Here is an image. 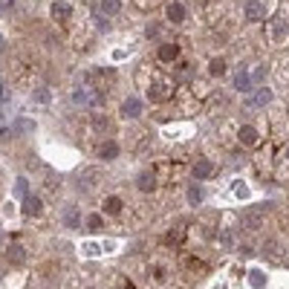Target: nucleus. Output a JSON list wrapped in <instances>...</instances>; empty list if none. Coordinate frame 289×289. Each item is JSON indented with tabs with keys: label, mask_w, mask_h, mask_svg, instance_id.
Listing matches in <instances>:
<instances>
[{
	"label": "nucleus",
	"mask_w": 289,
	"mask_h": 289,
	"mask_svg": "<svg viewBox=\"0 0 289 289\" xmlns=\"http://www.w3.org/2000/svg\"><path fill=\"white\" fill-rule=\"evenodd\" d=\"M136 185H139V191H154V188H156V177H154L151 171H144V174H139Z\"/></svg>",
	"instance_id": "obj_12"
},
{
	"label": "nucleus",
	"mask_w": 289,
	"mask_h": 289,
	"mask_svg": "<svg viewBox=\"0 0 289 289\" xmlns=\"http://www.w3.org/2000/svg\"><path fill=\"white\" fill-rule=\"evenodd\" d=\"M246 18H249V20H263V18H266L263 3H246Z\"/></svg>",
	"instance_id": "obj_10"
},
{
	"label": "nucleus",
	"mask_w": 289,
	"mask_h": 289,
	"mask_svg": "<svg viewBox=\"0 0 289 289\" xmlns=\"http://www.w3.org/2000/svg\"><path fill=\"white\" fill-rule=\"evenodd\" d=\"M20 211L26 217H41V211H44V203H41V197H32V194H26V197H20Z\"/></svg>",
	"instance_id": "obj_1"
},
{
	"label": "nucleus",
	"mask_w": 289,
	"mask_h": 289,
	"mask_svg": "<svg viewBox=\"0 0 289 289\" xmlns=\"http://www.w3.org/2000/svg\"><path fill=\"white\" fill-rule=\"evenodd\" d=\"M223 72H226V61H223V58H214V61H211V75H223Z\"/></svg>",
	"instance_id": "obj_23"
},
{
	"label": "nucleus",
	"mask_w": 289,
	"mask_h": 289,
	"mask_svg": "<svg viewBox=\"0 0 289 289\" xmlns=\"http://www.w3.org/2000/svg\"><path fill=\"white\" fill-rule=\"evenodd\" d=\"M188 199H191V206H199V203H203V191H199L197 185H191V191H188Z\"/></svg>",
	"instance_id": "obj_24"
},
{
	"label": "nucleus",
	"mask_w": 289,
	"mask_h": 289,
	"mask_svg": "<svg viewBox=\"0 0 289 289\" xmlns=\"http://www.w3.org/2000/svg\"><path fill=\"white\" fill-rule=\"evenodd\" d=\"M6 257H9V263H23L26 261V249H23L20 243H12L9 252H6Z\"/></svg>",
	"instance_id": "obj_9"
},
{
	"label": "nucleus",
	"mask_w": 289,
	"mask_h": 289,
	"mask_svg": "<svg viewBox=\"0 0 289 289\" xmlns=\"http://www.w3.org/2000/svg\"><path fill=\"white\" fill-rule=\"evenodd\" d=\"M269 35H272V41H283V38H286V23L280 18H275L272 26H269Z\"/></svg>",
	"instance_id": "obj_11"
},
{
	"label": "nucleus",
	"mask_w": 289,
	"mask_h": 289,
	"mask_svg": "<svg viewBox=\"0 0 289 289\" xmlns=\"http://www.w3.org/2000/svg\"><path fill=\"white\" fill-rule=\"evenodd\" d=\"M286 156H289V154H286Z\"/></svg>",
	"instance_id": "obj_29"
},
{
	"label": "nucleus",
	"mask_w": 289,
	"mask_h": 289,
	"mask_svg": "<svg viewBox=\"0 0 289 289\" xmlns=\"http://www.w3.org/2000/svg\"><path fill=\"white\" fill-rule=\"evenodd\" d=\"M156 32H159V23H151L148 26V38H156Z\"/></svg>",
	"instance_id": "obj_28"
},
{
	"label": "nucleus",
	"mask_w": 289,
	"mask_h": 289,
	"mask_svg": "<svg viewBox=\"0 0 289 289\" xmlns=\"http://www.w3.org/2000/svg\"><path fill=\"white\" fill-rule=\"evenodd\" d=\"M122 113H125L127 119H136L139 113H142V101L139 99H127L125 104H122Z\"/></svg>",
	"instance_id": "obj_8"
},
{
	"label": "nucleus",
	"mask_w": 289,
	"mask_h": 289,
	"mask_svg": "<svg viewBox=\"0 0 289 289\" xmlns=\"http://www.w3.org/2000/svg\"><path fill=\"white\" fill-rule=\"evenodd\" d=\"M104 211H107V214H119V211H122V199H119V197H107V199H104Z\"/></svg>",
	"instance_id": "obj_20"
},
{
	"label": "nucleus",
	"mask_w": 289,
	"mask_h": 289,
	"mask_svg": "<svg viewBox=\"0 0 289 289\" xmlns=\"http://www.w3.org/2000/svg\"><path fill=\"white\" fill-rule=\"evenodd\" d=\"M171 90H174V87L168 81H156L154 87H151V99H154V101H162V99H168V96H171Z\"/></svg>",
	"instance_id": "obj_6"
},
{
	"label": "nucleus",
	"mask_w": 289,
	"mask_h": 289,
	"mask_svg": "<svg viewBox=\"0 0 289 289\" xmlns=\"http://www.w3.org/2000/svg\"><path fill=\"white\" fill-rule=\"evenodd\" d=\"M52 18L58 20V23H67V20L72 18V3H67V0H55L52 3Z\"/></svg>",
	"instance_id": "obj_2"
},
{
	"label": "nucleus",
	"mask_w": 289,
	"mask_h": 289,
	"mask_svg": "<svg viewBox=\"0 0 289 289\" xmlns=\"http://www.w3.org/2000/svg\"><path fill=\"white\" fill-rule=\"evenodd\" d=\"M113 246H101V243H81V254L84 257H99V254H104V252H110Z\"/></svg>",
	"instance_id": "obj_4"
},
{
	"label": "nucleus",
	"mask_w": 289,
	"mask_h": 289,
	"mask_svg": "<svg viewBox=\"0 0 289 289\" xmlns=\"http://www.w3.org/2000/svg\"><path fill=\"white\" fill-rule=\"evenodd\" d=\"M78 217H81V214H78V208H75V206H70L67 211H64V226H67V228H75L78 223H81Z\"/></svg>",
	"instance_id": "obj_15"
},
{
	"label": "nucleus",
	"mask_w": 289,
	"mask_h": 289,
	"mask_svg": "<svg viewBox=\"0 0 289 289\" xmlns=\"http://www.w3.org/2000/svg\"><path fill=\"white\" fill-rule=\"evenodd\" d=\"M15 188H18V194H26V188H29V182L23 180V177H20V180H18V185H15Z\"/></svg>",
	"instance_id": "obj_27"
},
{
	"label": "nucleus",
	"mask_w": 289,
	"mask_h": 289,
	"mask_svg": "<svg viewBox=\"0 0 289 289\" xmlns=\"http://www.w3.org/2000/svg\"><path fill=\"white\" fill-rule=\"evenodd\" d=\"M235 90H240V93H249L252 90V75L246 70H237V75H235Z\"/></svg>",
	"instance_id": "obj_7"
},
{
	"label": "nucleus",
	"mask_w": 289,
	"mask_h": 289,
	"mask_svg": "<svg viewBox=\"0 0 289 289\" xmlns=\"http://www.w3.org/2000/svg\"><path fill=\"white\" fill-rule=\"evenodd\" d=\"M191 174H194L197 180H208V177L214 174V165L208 162V159H199V162L194 165V168H191Z\"/></svg>",
	"instance_id": "obj_5"
},
{
	"label": "nucleus",
	"mask_w": 289,
	"mask_h": 289,
	"mask_svg": "<svg viewBox=\"0 0 289 289\" xmlns=\"http://www.w3.org/2000/svg\"><path fill=\"white\" fill-rule=\"evenodd\" d=\"M96 180H99V177H96V171H84V177L78 180V185H81V191H87L90 185H96Z\"/></svg>",
	"instance_id": "obj_21"
},
{
	"label": "nucleus",
	"mask_w": 289,
	"mask_h": 289,
	"mask_svg": "<svg viewBox=\"0 0 289 289\" xmlns=\"http://www.w3.org/2000/svg\"><path fill=\"white\" fill-rule=\"evenodd\" d=\"M168 20H171V23H182V20H185V6H182V3H171V6H168Z\"/></svg>",
	"instance_id": "obj_14"
},
{
	"label": "nucleus",
	"mask_w": 289,
	"mask_h": 289,
	"mask_svg": "<svg viewBox=\"0 0 289 289\" xmlns=\"http://www.w3.org/2000/svg\"><path fill=\"white\" fill-rule=\"evenodd\" d=\"M15 9V0H0V12H12Z\"/></svg>",
	"instance_id": "obj_26"
},
{
	"label": "nucleus",
	"mask_w": 289,
	"mask_h": 289,
	"mask_svg": "<svg viewBox=\"0 0 289 289\" xmlns=\"http://www.w3.org/2000/svg\"><path fill=\"white\" fill-rule=\"evenodd\" d=\"M101 12H104L107 18L119 15V12H122V0H101Z\"/></svg>",
	"instance_id": "obj_16"
},
{
	"label": "nucleus",
	"mask_w": 289,
	"mask_h": 289,
	"mask_svg": "<svg viewBox=\"0 0 289 289\" xmlns=\"http://www.w3.org/2000/svg\"><path fill=\"white\" fill-rule=\"evenodd\" d=\"M156 55H159V61H174V58L180 55V46L177 44H162Z\"/></svg>",
	"instance_id": "obj_13"
},
{
	"label": "nucleus",
	"mask_w": 289,
	"mask_h": 289,
	"mask_svg": "<svg viewBox=\"0 0 289 289\" xmlns=\"http://www.w3.org/2000/svg\"><path fill=\"white\" fill-rule=\"evenodd\" d=\"M101 226H104L101 214H90V217H87V228H90V232H99Z\"/></svg>",
	"instance_id": "obj_22"
},
{
	"label": "nucleus",
	"mask_w": 289,
	"mask_h": 289,
	"mask_svg": "<svg viewBox=\"0 0 289 289\" xmlns=\"http://www.w3.org/2000/svg\"><path fill=\"white\" fill-rule=\"evenodd\" d=\"M99 156L101 159H116L119 156V144L116 142H104L101 144V151H99Z\"/></svg>",
	"instance_id": "obj_17"
},
{
	"label": "nucleus",
	"mask_w": 289,
	"mask_h": 289,
	"mask_svg": "<svg viewBox=\"0 0 289 289\" xmlns=\"http://www.w3.org/2000/svg\"><path fill=\"white\" fill-rule=\"evenodd\" d=\"M237 139H240V144H246V148H254L257 139H261V133H257V127L243 125V127H240V133H237Z\"/></svg>",
	"instance_id": "obj_3"
},
{
	"label": "nucleus",
	"mask_w": 289,
	"mask_h": 289,
	"mask_svg": "<svg viewBox=\"0 0 289 289\" xmlns=\"http://www.w3.org/2000/svg\"><path fill=\"white\" fill-rule=\"evenodd\" d=\"M254 101H257V104H269V101H272V93H269V90H261V93L252 99V104H254Z\"/></svg>",
	"instance_id": "obj_25"
},
{
	"label": "nucleus",
	"mask_w": 289,
	"mask_h": 289,
	"mask_svg": "<svg viewBox=\"0 0 289 289\" xmlns=\"http://www.w3.org/2000/svg\"><path fill=\"white\" fill-rule=\"evenodd\" d=\"M32 99H35V104H41V107H46V104H49V99H52V96H49V90H46V87H38V90L32 93Z\"/></svg>",
	"instance_id": "obj_19"
},
{
	"label": "nucleus",
	"mask_w": 289,
	"mask_h": 289,
	"mask_svg": "<svg viewBox=\"0 0 289 289\" xmlns=\"http://www.w3.org/2000/svg\"><path fill=\"white\" fill-rule=\"evenodd\" d=\"M249 286H252V289L266 286V275H263L261 269H252V272H249Z\"/></svg>",
	"instance_id": "obj_18"
}]
</instances>
